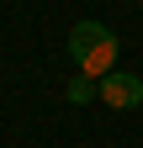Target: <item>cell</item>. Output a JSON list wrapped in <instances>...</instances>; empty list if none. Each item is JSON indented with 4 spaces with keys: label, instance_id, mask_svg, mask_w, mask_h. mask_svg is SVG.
Listing matches in <instances>:
<instances>
[{
    "label": "cell",
    "instance_id": "6da1fadb",
    "mask_svg": "<svg viewBox=\"0 0 143 148\" xmlns=\"http://www.w3.org/2000/svg\"><path fill=\"white\" fill-rule=\"evenodd\" d=\"M117 32L101 27V21H74L69 27V58L85 79H106V74L117 69Z\"/></svg>",
    "mask_w": 143,
    "mask_h": 148
},
{
    "label": "cell",
    "instance_id": "7a4b0ae2",
    "mask_svg": "<svg viewBox=\"0 0 143 148\" xmlns=\"http://www.w3.org/2000/svg\"><path fill=\"white\" fill-rule=\"evenodd\" d=\"M96 95H101L106 106H117V111H133V106L143 101V79H138V74H122V69H111L106 79H96Z\"/></svg>",
    "mask_w": 143,
    "mask_h": 148
},
{
    "label": "cell",
    "instance_id": "3957f363",
    "mask_svg": "<svg viewBox=\"0 0 143 148\" xmlns=\"http://www.w3.org/2000/svg\"><path fill=\"white\" fill-rule=\"evenodd\" d=\"M90 95H96V79H85V74H74V79H69V101H74V106H85Z\"/></svg>",
    "mask_w": 143,
    "mask_h": 148
}]
</instances>
